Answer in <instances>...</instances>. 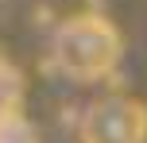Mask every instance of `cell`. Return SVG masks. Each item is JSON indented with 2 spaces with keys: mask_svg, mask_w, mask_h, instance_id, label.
I'll return each mask as SVG.
<instances>
[{
  "mask_svg": "<svg viewBox=\"0 0 147 143\" xmlns=\"http://www.w3.org/2000/svg\"><path fill=\"white\" fill-rule=\"evenodd\" d=\"M0 143H39V132L23 112H8L0 116Z\"/></svg>",
  "mask_w": 147,
  "mask_h": 143,
  "instance_id": "4",
  "label": "cell"
},
{
  "mask_svg": "<svg viewBox=\"0 0 147 143\" xmlns=\"http://www.w3.org/2000/svg\"><path fill=\"white\" fill-rule=\"evenodd\" d=\"M23 97H27L23 70L16 66V62L0 58V116H8V112H23Z\"/></svg>",
  "mask_w": 147,
  "mask_h": 143,
  "instance_id": "3",
  "label": "cell"
},
{
  "mask_svg": "<svg viewBox=\"0 0 147 143\" xmlns=\"http://www.w3.org/2000/svg\"><path fill=\"white\" fill-rule=\"evenodd\" d=\"M120 54H124L120 31L97 12L70 15L51 35V62L58 66V74H66L70 81H81V85L109 77L120 66Z\"/></svg>",
  "mask_w": 147,
  "mask_h": 143,
  "instance_id": "1",
  "label": "cell"
},
{
  "mask_svg": "<svg viewBox=\"0 0 147 143\" xmlns=\"http://www.w3.org/2000/svg\"><path fill=\"white\" fill-rule=\"evenodd\" d=\"M81 143H147V105L124 93L93 101L81 116Z\"/></svg>",
  "mask_w": 147,
  "mask_h": 143,
  "instance_id": "2",
  "label": "cell"
}]
</instances>
